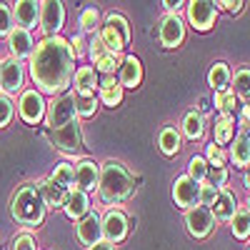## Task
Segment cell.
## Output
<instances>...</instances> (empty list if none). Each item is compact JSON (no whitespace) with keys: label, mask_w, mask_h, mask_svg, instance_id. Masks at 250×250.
Segmentation results:
<instances>
[{"label":"cell","mask_w":250,"mask_h":250,"mask_svg":"<svg viewBox=\"0 0 250 250\" xmlns=\"http://www.w3.org/2000/svg\"><path fill=\"white\" fill-rule=\"evenodd\" d=\"M75 58L70 55V45L65 38H45L35 45L30 55V78L38 85L40 95H62L73 83Z\"/></svg>","instance_id":"6da1fadb"},{"label":"cell","mask_w":250,"mask_h":250,"mask_svg":"<svg viewBox=\"0 0 250 250\" xmlns=\"http://www.w3.org/2000/svg\"><path fill=\"white\" fill-rule=\"evenodd\" d=\"M98 193H100L103 203H108V205H118L123 200H128L133 195V178H130V173L125 170L120 163L108 160L100 168Z\"/></svg>","instance_id":"7a4b0ae2"},{"label":"cell","mask_w":250,"mask_h":250,"mask_svg":"<svg viewBox=\"0 0 250 250\" xmlns=\"http://www.w3.org/2000/svg\"><path fill=\"white\" fill-rule=\"evenodd\" d=\"M45 203H43V195H40L38 185H23L20 190L15 193L13 203H10V213L13 218L25 225V228H33V225H40L45 220Z\"/></svg>","instance_id":"3957f363"},{"label":"cell","mask_w":250,"mask_h":250,"mask_svg":"<svg viewBox=\"0 0 250 250\" xmlns=\"http://www.w3.org/2000/svg\"><path fill=\"white\" fill-rule=\"evenodd\" d=\"M98 38H100V43L105 45L110 53L120 55L123 48L128 45V40H130V25H128V20H125L123 15H118V13H110L105 18V25H100Z\"/></svg>","instance_id":"277c9868"},{"label":"cell","mask_w":250,"mask_h":250,"mask_svg":"<svg viewBox=\"0 0 250 250\" xmlns=\"http://www.w3.org/2000/svg\"><path fill=\"white\" fill-rule=\"evenodd\" d=\"M75 95L73 93H62V95H55L50 103H48V108H45V120L50 125V130H58L62 128V125H68L75 118Z\"/></svg>","instance_id":"5b68a950"},{"label":"cell","mask_w":250,"mask_h":250,"mask_svg":"<svg viewBox=\"0 0 250 250\" xmlns=\"http://www.w3.org/2000/svg\"><path fill=\"white\" fill-rule=\"evenodd\" d=\"M50 140H53L55 148H58L60 153H65V155L80 153V148H83L80 123L73 120V123H68V125H62V128H58V130H50Z\"/></svg>","instance_id":"8992f818"},{"label":"cell","mask_w":250,"mask_h":250,"mask_svg":"<svg viewBox=\"0 0 250 250\" xmlns=\"http://www.w3.org/2000/svg\"><path fill=\"white\" fill-rule=\"evenodd\" d=\"M215 18H218V5L210 3V0H193L188 3V20L190 25L200 33L210 30L215 25Z\"/></svg>","instance_id":"52a82bcc"},{"label":"cell","mask_w":250,"mask_h":250,"mask_svg":"<svg viewBox=\"0 0 250 250\" xmlns=\"http://www.w3.org/2000/svg\"><path fill=\"white\" fill-rule=\"evenodd\" d=\"M130 233V220L123 210H108L103 218V240L115 245L120 240H125Z\"/></svg>","instance_id":"ba28073f"},{"label":"cell","mask_w":250,"mask_h":250,"mask_svg":"<svg viewBox=\"0 0 250 250\" xmlns=\"http://www.w3.org/2000/svg\"><path fill=\"white\" fill-rule=\"evenodd\" d=\"M213 225H215V218L210 213V208L195 205V208H190V210L185 213V228H188V233H190L193 238H198V240L210 235Z\"/></svg>","instance_id":"9c48e42d"},{"label":"cell","mask_w":250,"mask_h":250,"mask_svg":"<svg viewBox=\"0 0 250 250\" xmlns=\"http://www.w3.org/2000/svg\"><path fill=\"white\" fill-rule=\"evenodd\" d=\"M45 108H48V103L43 100V95H40L38 90H25L23 95H20L18 113L28 125H38L40 120H43L45 118Z\"/></svg>","instance_id":"30bf717a"},{"label":"cell","mask_w":250,"mask_h":250,"mask_svg":"<svg viewBox=\"0 0 250 250\" xmlns=\"http://www.w3.org/2000/svg\"><path fill=\"white\" fill-rule=\"evenodd\" d=\"M65 23V8L58 0H48L40 3V30L45 33V38H55L58 30Z\"/></svg>","instance_id":"8fae6325"},{"label":"cell","mask_w":250,"mask_h":250,"mask_svg":"<svg viewBox=\"0 0 250 250\" xmlns=\"http://www.w3.org/2000/svg\"><path fill=\"white\" fill-rule=\"evenodd\" d=\"M88 55H90V60H93V70L95 73H103V75H113L115 73V68H120V55H115V53H110L105 45L100 43V38L95 35V40L88 45Z\"/></svg>","instance_id":"7c38bea8"},{"label":"cell","mask_w":250,"mask_h":250,"mask_svg":"<svg viewBox=\"0 0 250 250\" xmlns=\"http://www.w3.org/2000/svg\"><path fill=\"white\" fill-rule=\"evenodd\" d=\"M198 195H200V185L188 178V175H180L175 178L173 183V200L178 208H183V210H190V208L198 205Z\"/></svg>","instance_id":"4fadbf2b"},{"label":"cell","mask_w":250,"mask_h":250,"mask_svg":"<svg viewBox=\"0 0 250 250\" xmlns=\"http://www.w3.org/2000/svg\"><path fill=\"white\" fill-rule=\"evenodd\" d=\"M158 38H160L163 48H168V50L178 48L183 40H185V23H183L175 13L165 15L163 23H160V30H158Z\"/></svg>","instance_id":"5bb4252c"},{"label":"cell","mask_w":250,"mask_h":250,"mask_svg":"<svg viewBox=\"0 0 250 250\" xmlns=\"http://www.w3.org/2000/svg\"><path fill=\"white\" fill-rule=\"evenodd\" d=\"M75 235L78 240L85 245V248H93L103 240V218L98 213H88L83 220H78L75 225Z\"/></svg>","instance_id":"9a60e30c"},{"label":"cell","mask_w":250,"mask_h":250,"mask_svg":"<svg viewBox=\"0 0 250 250\" xmlns=\"http://www.w3.org/2000/svg\"><path fill=\"white\" fill-rule=\"evenodd\" d=\"M23 80H25V73H23V62L15 60V58H8L3 62V93L10 98L15 95L20 88H23Z\"/></svg>","instance_id":"2e32d148"},{"label":"cell","mask_w":250,"mask_h":250,"mask_svg":"<svg viewBox=\"0 0 250 250\" xmlns=\"http://www.w3.org/2000/svg\"><path fill=\"white\" fill-rule=\"evenodd\" d=\"M98 178H100V168L93 160H80L75 165V190H83V193L95 190Z\"/></svg>","instance_id":"e0dca14e"},{"label":"cell","mask_w":250,"mask_h":250,"mask_svg":"<svg viewBox=\"0 0 250 250\" xmlns=\"http://www.w3.org/2000/svg\"><path fill=\"white\" fill-rule=\"evenodd\" d=\"M143 80V65L135 55H128L120 60V68H118V83L125 88H138Z\"/></svg>","instance_id":"ac0fdd59"},{"label":"cell","mask_w":250,"mask_h":250,"mask_svg":"<svg viewBox=\"0 0 250 250\" xmlns=\"http://www.w3.org/2000/svg\"><path fill=\"white\" fill-rule=\"evenodd\" d=\"M13 20L18 23V28H23V30L35 28L40 23V3H35V0H20V3H15Z\"/></svg>","instance_id":"d6986e66"},{"label":"cell","mask_w":250,"mask_h":250,"mask_svg":"<svg viewBox=\"0 0 250 250\" xmlns=\"http://www.w3.org/2000/svg\"><path fill=\"white\" fill-rule=\"evenodd\" d=\"M8 45H10V53H13L15 60L30 58L33 50H35V43H33L30 30H23V28H13V30H10V35H8Z\"/></svg>","instance_id":"ffe728a7"},{"label":"cell","mask_w":250,"mask_h":250,"mask_svg":"<svg viewBox=\"0 0 250 250\" xmlns=\"http://www.w3.org/2000/svg\"><path fill=\"white\" fill-rule=\"evenodd\" d=\"M62 210H65V215L70 218V220H83L88 213H90V198H88V193H83V190H73L68 193V198H65V205H62Z\"/></svg>","instance_id":"44dd1931"},{"label":"cell","mask_w":250,"mask_h":250,"mask_svg":"<svg viewBox=\"0 0 250 250\" xmlns=\"http://www.w3.org/2000/svg\"><path fill=\"white\" fill-rule=\"evenodd\" d=\"M235 210H238L235 195L228 190V188H220V190H218V198H215V203H213V208H210L213 218H218V220H230V218L235 215Z\"/></svg>","instance_id":"7402d4cb"},{"label":"cell","mask_w":250,"mask_h":250,"mask_svg":"<svg viewBox=\"0 0 250 250\" xmlns=\"http://www.w3.org/2000/svg\"><path fill=\"white\" fill-rule=\"evenodd\" d=\"M230 160L235 168H250V130H240L230 145Z\"/></svg>","instance_id":"603a6c76"},{"label":"cell","mask_w":250,"mask_h":250,"mask_svg":"<svg viewBox=\"0 0 250 250\" xmlns=\"http://www.w3.org/2000/svg\"><path fill=\"white\" fill-rule=\"evenodd\" d=\"M98 85H100L98 98H100L103 105H108V108L120 105V100H123V85L115 80V75H105V78L98 83Z\"/></svg>","instance_id":"cb8c5ba5"},{"label":"cell","mask_w":250,"mask_h":250,"mask_svg":"<svg viewBox=\"0 0 250 250\" xmlns=\"http://www.w3.org/2000/svg\"><path fill=\"white\" fill-rule=\"evenodd\" d=\"M38 190H40V195H43V203H45V208H62V205H65L68 190H62V188H60L58 183H53L50 178L40 180Z\"/></svg>","instance_id":"d4e9b609"},{"label":"cell","mask_w":250,"mask_h":250,"mask_svg":"<svg viewBox=\"0 0 250 250\" xmlns=\"http://www.w3.org/2000/svg\"><path fill=\"white\" fill-rule=\"evenodd\" d=\"M98 85V73L90 65H83L75 70V93L78 95H95Z\"/></svg>","instance_id":"484cf974"},{"label":"cell","mask_w":250,"mask_h":250,"mask_svg":"<svg viewBox=\"0 0 250 250\" xmlns=\"http://www.w3.org/2000/svg\"><path fill=\"white\" fill-rule=\"evenodd\" d=\"M230 68L225 65V62H215V65L210 68V73H208V83H210V88L215 93H225V90H230Z\"/></svg>","instance_id":"4316f807"},{"label":"cell","mask_w":250,"mask_h":250,"mask_svg":"<svg viewBox=\"0 0 250 250\" xmlns=\"http://www.w3.org/2000/svg\"><path fill=\"white\" fill-rule=\"evenodd\" d=\"M158 145H160V150L165 155H175L180 150V145H183V138L178 133V128H173V125H165V128L160 130L158 135Z\"/></svg>","instance_id":"83f0119b"},{"label":"cell","mask_w":250,"mask_h":250,"mask_svg":"<svg viewBox=\"0 0 250 250\" xmlns=\"http://www.w3.org/2000/svg\"><path fill=\"white\" fill-rule=\"evenodd\" d=\"M213 135H215V145H228V143H233V138H235V120L233 118H218L215 120V125H213Z\"/></svg>","instance_id":"f1b7e54d"},{"label":"cell","mask_w":250,"mask_h":250,"mask_svg":"<svg viewBox=\"0 0 250 250\" xmlns=\"http://www.w3.org/2000/svg\"><path fill=\"white\" fill-rule=\"evenodd\" d=\"M50 180L58 183L62 190L70 193L73 188H75V165H70V163H58L55 170H53V175H50Z\"/></svg>","instance_id":"f546056e"},{"label":"cell","mask_w":250,"mask_h":250,"mask_svg":"<svg viewBox=\"0 0 250 250\" xmlns=\"http://www.w3.org/2000/svg\"><path fill=\"white\" fill-rule=\"evenodd\" d=\"M183 133H185V138H190V140H200L203 133H205V118L200 113L190 110L183 118Z\"/></svg>","instance_id":"4dcf8cb0"},{"label":"cell","mask_w":250,"mask_h":250,"mask_svg":"<svg viewBox=\"0 0 250 250\" xmlns=\"http://www.w3.org/2000/svg\"><path fill=\"white\" fill-rule=\"evenodd\" d=\"M210 103H213V105L220 110V115H223V118H233V120H235V115H238V103H235L233 90L215 93V98H213Z\"/></svg>","instance_id":"1f68e13d"},{"label":"cell","mask_w":250,"mask_h":250,"mask_svg":"<svg viewBox=\"0 0 250 250\" xmlns=\"http://www.w3.org/2000/svg\"><path fill=\"white\" fill-rule=\"evenodd\" d=\"M230 228H233V235L238 240H248L250 238V210L248 208H238L235 215L230 218Z\"/></svg>","instance_id":"d6a6232c"},{"label":"cell","mask_w":250,"mask_h":250,"mask_svg":"<svg viewBox=\"0 0 250 250\" xmlns=\"http://www.w3.org/2000/svg\"><path fill=\"white\" fill-rule=\"evenodd\" d=\"M230 90L240 100H250V68H240L230 78Z\"/></svg>","instance_id":"836d02e7"},{"label":"cell","mask_w":250,"mask_h":250,"mask_svg":"<svg viewBox=\"0 0 250 250\" xmlns=\"http://www.w3.org/2000/svg\"><path fill=\"white\" fill-rule=\"evenodd\" d=\"M208 170H210V165H208V163H205V158H200V155L190 158V163H188V178H193L198 185H200V183H205Z\"/></svg>","instance_id":"e575fe53"},{"label":"cell","mask_w":250,"mask_h":250,"mask_svg":"<svg viewBox=\"0 0 250 250\" xmlns=\"http://www.w3.org/2000/svg\"><path fill=\"white\" fill-rule=\"evenodd\" d=\"M95 108H98L95 95H78L75 93V113L80 118H93L95 115Z\"/></svg>","instance_id":"d590c367"},{"label":"cell","mask_w":250,"mask_h":250,"mask_svg":"<svg viewBox=\"0 0 250 250\" xmlns=\"http://www.w3.org/2000/svg\"><path fill=\"white\" fill-rule=\"evenodd\" d=\"M98 20H100V15H98L95 8H85V10H83L80 13V28H83V33H98L100 30Z\"/></svg>","instance_id":"8d00e7d4"},{"label":"cell","mask_w":250,"mask_h":250,"mask_svg":"<svg viewBox=\"0 0 250 250\" xmlns=\"http://www.w3.org/2000/svg\"><path fill=\"white\" fill-rule=\"evenodd\" d=\"M205 163L210 165V168H220V165H225V153H223L220 145H215V143L208 145L205 148Z\"/></svg>","instance_id":"74e56055"},{"label":"cell","mask_w":250,"mask_h":250,"mask_svg":"<svg viewBox=\"0 0 250 250\" xmlns=\"http://www.w3.org/2000/svg\"><path fill=\"white\" fill-rule=\"evenodd\" d=\"M13 113H15L13 100L5 93H0V128H5V125L13 120Z\"/></svg>","instance_id":"f35d334b"},{"label":"cell","mask_w":250,"mask_h":250,"mask_svg":"<svg viewBox=\"0 0 250 250\" xmlns=\"http://www.w3.org/2000/svg\"><path fill=\"white\" fill-rule=\"evenodd\" d=\"M205 183H210L213 188H225V183H228V168L225 165H220V168H210L208 170V178H205Z\"/></svg>","instance_id":"ab89813d"},{"label":"cell","mask_w":250,"mask_h":250,"mask_svg":"<svg viewBox=\"0 0 250 250\" xmlns=\"http://www.w3.org/2000/svg\"><path fill=\"white\" fill-rule=\"evenodd\" d=\"M215 198H218V188H213L210 183H200V195H198V203H200L203 208H213Z\"/></svg>","instance_id":"60d3db41"},{"label":"cell","mask_w":250,"mask_h":250,"mask_svg":"<svg viewBox=\"0 0 250 250\" xmlns=\"http://www.w3.org/2000/svg\"><path fill=\"white\" fill-rule=\"evenodd\" d=\"M68 45H70V55L73 58H83L88 53V40H85V35H73V40H68Z\"/></svg>","instance_id":"b9f144b4"},{"label":"cell","mask_w":250,"mask_h":250,"mask_svg":"<svg viewBox=\"0 0 250 250\" xmlns=\"http://www.w3.org/2000/svg\"><path fill=\"white\" fill-rule=\"evenodd\" d=\"M13 28V10L8 5H0V35H10Z\"/></svg>","instance_id":"7bdbcfd3"},{"label":"cell","mask_w":250,"mask_h":250,"mask_svg":"<svg viewBox=\"0 0 250 250\" xmlns=\"http://www.w3.org/2000/svg\"><path fill=\"white\" fill-rule=\"evenodd\" d=\"M13 250H35V238L30 233H20L13 238Z\"/></svg>","instance_id":"ee69618b"},{"label":"cell","mask_w":250,"mask_h":250,"mask_svg":"<svg viewBox=\"0 0 250 250\" xmlns=\"http://www.w3.org/2000/svg\"><path fill=\"white\" fill-rule=\"evenodd\" d=\"M210 105H213V103L208 100V98H200V103H198V110H195V113H200V115L205 118V113L210 110Z\"/></svg>","instance_id":"f6af8a7d"},{"label":"cell","mask_w":250,"mask_h":250,"mask_svg":"<svg viewBox=\"0 0 250 250\" xmlns=\"http://www.w3.org/2000/svg\"><path fill=\"white\" fill-rule=\"evenodd\" d=\"M218 5H223L228 13H238V10L243 8V3H230V0H225V3H218Z\"/></svg>","instance_id":"bcb514c9"},{"label":"cell","mask_w":250,"mask_h":250,"mask_svg":"<svg viewBox=\"0 0 250 250\" xmlns=\"http://www.w3.org/2000/svg\"><path fill=\"white\" fill-rule=\"evenodd\" d=\"M88 250H115L110 243H105V240H100L98 245H93V248H88Z\"/></svg>","instance_id":"7dc6e473"},{"label":"cell","mask_w":250,"mask_h":250,"mask_svg":"<svg viewBox=\"0 0 250 250\" xmlns=\"http://www.w3.org/2000/svg\"><path fill=\"white\" fill-rule=\"evenodd\" d=\"M163 5L168 8V10H178V8H180V5H185V3H180V0H175V3H173V0H165Z\"/></svg>","instance_id":"c3c4849f"},{"label":"cell","mask_w":250,"mask_h":250,"mask_svg":"<svg viewBox=\"0 0 250 250\" xmlns=\"http://www.w3.org/2000/svg\"><path fill=\"white\" fill-rule=\"evenodd\" d=\"M245 188H248V190H250V168L245 170Z\"/></svg>","instance_id":"681fc988"},{"label":"cell","mask_w":250,"mask_h":250,"mask_svg":"<svg viewBox=\"0 0 250 250\" xmlns=\"http://www.w3.org/2000/svg\"><path fill=\"white\" fill-rule=\"evenodd\" d=\"M0 90H3V62H0Z\"/></svg>","instance_id":"f907efd6"},{"label":"cell","mask_w":250,"mask_h":250,"mask_svg":"<svg viewBox=\"0 0 250 250\" xmlns=\"http://www.w3.org/2000/svg\"><path fill=\"white\" fill-rule=\"evenodd\" d=\"M248 210H250V195H248Z\"/></svg>","instance_id":"816d5d0a"},{"label":"cell","mask_w":250,"mask_h":250,"mask_svg":"<svg viewBox=\"0 0 250 250\" xmlns=\"http://www.w3.org/2000/svg\"><path fill=\"white\" fill-rule=\"evenodd\" d=\"M245 105H248V108H250V100H245Z\"/></svg>","instance_id":"f5cc1de1"},{"label":"cell","mask_w":250,"mask_h":250,"mask_svg":"<svg viewBox=\"0 0 250 250\" xmlns=\"http://www.w3.org/2000/svg\"><path fill=\"white\" fill-rule=\"evenodd\" d=\"M248 250H250V248H248Z\"/></svg>","instance_id":"db71d44e"}]
</instances>
